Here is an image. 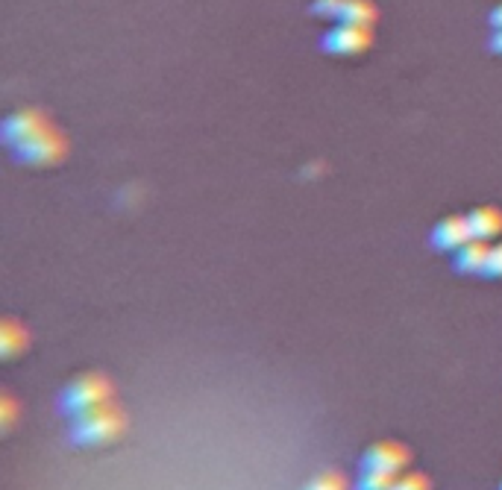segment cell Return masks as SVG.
<instances>
[{
	"label": "cell",
	"instance_id": "6da1fadb",
	"mask_svg": "<svg viewBox=\"0 0 502 490\" xmlns=\"http://www.w3.org/2000/svg\"><path fill=\"white\" fill-rule=\"evenodd\" d=\"M124 426H127L124 412L115 403H106L95 408V412L71 417V441L77 446H103L124 435Z\"/></svg>",
	"mask_w": 502,
	"mask_h": 490
},
{
	"label": "cell",
	"instance_id": "7a4b0ae2",
	"mask_svg": "<svg viewBox=\"0 0 502 490\" xmlns=\"http://www.w3.org/2000/svg\"><path fill=\"white\" fill-rule=\"evenodd\" d=\"M112 403V382L103 373H83L74 382L65 385V391L59 394V412L65 417H79L86 412Z\"/></svg>",
	"mask_w": 502,
	"mask_h": 490
},
{
	"label": "cell",
	"instance_id": "3957f363",
	"mask_svg": "<svg viewBox=\"0 0 502 490\" xmlns=\"http://www.w3.org/2000/svg\"><path fill=\"white\" fill-rule=\"evenodd\" d=\"M12 156L18 159V162L33 165V167L56 165L68 156V138L59 133L56 127H47V129H42V133L24 138L21 144H15Z\"/></svg>",
	"mask_w": 502,
	"mask_h": 490
},
{
	"label": "cell",
	"instance_id": "277c9868",
	"mask_svg": "<svg viewBox=\"0 0 502 490\" xmlns=\"http://www.w3.org/2000/svg\"><path fill=\"white\" fill-rule=\"evenodd\" d=\"M374 45V27L370 24H338L326 29L320 38V47L329 56H361Z\"/></svg>",
	"mask_w": 502,
	"mask_h": 490
},
{
	"label": "cell",
	"instance_id": "5b68a950",
	"mask_svg": "<svg viewBox=\"0 0 502 490\" xmlns=\"http://www.w3.org/2000/svg\"><path fill=\"white\" fill-rule=\"evenodd\" d=\"M311 15L317 18H333L338 24H376L379 9L370 0H315L311 4Z\"/></svg>",
	"mask_w": 502,
	"mask_h": 490
},
{
	"label": "cell",
	"instance_id": "8992f818",
	"mask_svg": "<svg viewBox=\"0 0 502 490\" xmlns=\"http://www.w3.org/2000/svg\"><path fill=\"white\" fill-rule=\"evenodd\" d=\"M47 127H53V124H50V118L45 112H38V109H18V112H12L4 121V129H0V133H4L6 147L12 150L15 144H21L24 138L42 133Z\"/></svg>",
	"mask_w": 502,
	"mask_h": 490
},
{
	"label": "cell",
	"instance_id": "52a82bcc",
	"mask_svg": "<svg viewBox=\"0 0 502 490\" xmlns=\"http://www.w3.org/2000/svg\"><path fill=\"white\" fill-rule=\"evenodd\" d=\"M432 247L440 249V253H458L461 247L473 241V229L467 224V215H453L444 217L435 229H432Z\"/></svg>",
	"mask_w": 502,
	"mask_h": 490
},
{
	"label": "cell",
	"instance_id": "ba28073f",
	"mask_svg": "<svg viewBox=\"0 0 502 490\" xmlns=\"http://www.w3.org/2000/svg\"><path fill=\"white\" fill-rule=\"evenodd\" d=\"M411 461V453L397 441H383L367 446V453L361 455V470H388V473H397L406 470V464Z\"/></svg>",
	"mask_w": 502,
	"mask_h": 490
},
{
	"label": "cell",
	"instance_id": "9c48e42d",
	"mask_svg": "<svg viewBox=\"0 0 502 490\" xmlns=\"http://www.w3.org/2000/svg\"><path fill=\"white\" fill-rule=\"evenodd\" d=\"M488 256H490L488 241H479V238H473V241L465 244V247H461L458 253H456L453 267L458 270V274H465V276L485 274V267H488Z\"/></svg>",
	"mask_w": 502,
	"mask_h": 490
},
{
	"label": "cell",
	"instance_id": "30bf717a",
	"mask_svg": "<svg viewBox=\"0 0 502 490\" xmlns=\"http://www.w3.org/2000/svg\"><path fill=\"white\" fill-rule=\"evenodd\" d=\"M467 224L473 229V238L479 241H490L502 233V212L494 206H479L467 215Z\"/></svg>",
	"mask_w": 502,
	"mask_h": 490
},
{
	"label": "cell",
	"instance_id": "8fae6325",
	"mask_svg": "<svg viewBox=\"0 0 502 490\" xmlns=\"http://www.w3.org/2000/svg\"><path fill=\"white\" fill-rule=\"evenodd\" d=\"M24 347H27V329L18 320H4L0 323V349H4V355L12 358Z\"/></svg>",
	"mask_w": 502,
	"mask_h": 490
},
{
	"label": "cell",
	"instance_id": "7c38bea8",
	"mask_svg": "<svg viewBox=\"0 0 502 490\" xmlns=\"http://www.w3.org/2000/svg\"><path fill=\"white\" fill-rule=\"evenodd\" d=\"M397 473H388V470H361L356 490H391L397 485Z\"/></svg>",
	"mask_w": 502,
	"mask_h": 490
},
{
	"label": "cell",
	"instance_id": "4fadbf2b",
	"mask_svg": "<svg viewBox=\"0 0 502 490\" xmlns=\"http://www.w3.org/2000/svg\"><path fill=\"white\" fill-rule=\"evenodd\" d=\"M303 490H347V478L338 470H326V473L315 476Z\"/></svg>",
	"mask_w": 502,
	"mask_h": 490
},
{
	"label": "cell",
	"instance_id": "5bb4252c",
	"mask_svg": "<svg viewBox=\"0 0 502 490\" xmlns=\"http://www.w3.org/2000/svg\"><path fill=\"white\" fill-rule=\"evenodd\" d=\"M394 490H429V478L424 473H406L397 478Z\"/></svg>",
	"mask_w": 502,
	"mask_h": 490
},
{
	"label": "cell",
	"instance_id": "9a60e30c",
	"mask_svg": "<svg viewBox=\"0 0 502 490\" xmlns=\"http://www.w3.org/2000/svg\"><path fill=\"white\" fill-rule=\"evenodd\" d=\"M481 276H494V279H499V276H502V241L490 247L488 267H485V274H481Z\"/></svg>",
	"mask_w": 502,
	"mask_h": 490
},
{
	"label": "cell",
	"instance_id": "2e32d148",
	"mask_svg": "<svg viewBox=\"0 0 502 490\" xmlns=\"http://www.w3.org/2000/svg\"><path fill=\"white\" fill-rule=\"evenodd\" d=\"M488 21H490V27H494V29H502V4L497 9H490Z\"/></svg>",
	"mask_w": 502,
	"mask_h": 490
},
{
	"label": "cell",
	"instance_id": "e0dca14e",
	"mask_svg": "<svg viewBox=\"0 0 502 490\" xmlns=\"http://www.w3.org/2000/svg\"><path fill=\"white\" fill-rule=\"evenodd\" d=\"M490 50H494V53H499V56H502V29H497L494 38H490Z\"/></svg>",
	"mask_w": 502,
	"mask_h": 490
},
{
	"label": "cell",
	"instance_id": "ac0fdd59",
	"mask_svg": "<svg viewBox=\"0 0 502 490\" xmlns=\"http://www.w3.org/2000/svg\"><path fill=\"white\" fill-rule=\"evenodd\" d=\"M499 490H502V485H499Z\"/></svg>",
	"mask_w": 502,
	"mask_h": 490
},
{
	"label": "cell",
	"instance_id": "d6986e66",
	"mask_svg": "<svg viewBox=\"0 0 502 490\" xmlns=\"http://www.w3.org/2000/svg\"><path fill=\"white\" fill-rule=\"evenodd\" d=\"M391 490H394V487H391Z\"/></svg>",
	"mask_w": 502,
	"mask_h": 490
}]
</instances>
